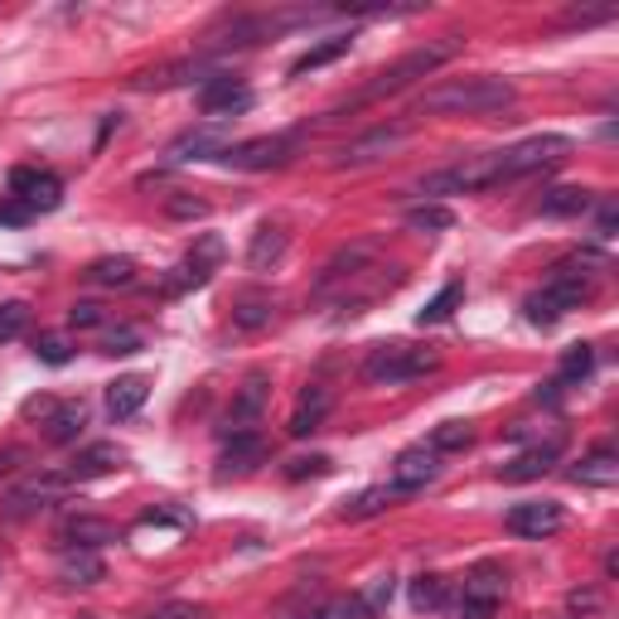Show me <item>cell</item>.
I'll return each mask as SVG.
<instances>
[{"label": "cell", "instance_id": "1", "mask_svg": "<svg viewBox=\"0 0 619 619\" xmlns=\"http://www.w3.org/2000/svg\"><path fill=\"white\" fill-rule=\"evenodd\" d=\"M518 102V88L508 78H445L417 97V117H484V112H504Z\"/></svg>", "mask_w": 619, "mask_h": 619}, {"label": "cell", "instance_id": "2", "mask_svg": "<svg viewBox=\"0 0 619 619\" xmlns=\"http://www.w3.org/2000/svg\"><path fill=\"white\" fill-rule=\"evenodd\" d=\"M465 48V40H455V34H445V40H427L421 48H411V54H402L397 64H387L383 73H373V82H363V88L349 97V107L344 112H358V107H368V102H383V97H397V92H407L411 82H421V78H431L435 68H445L451 58Z\"/></svg>", "mask_w": 619, "mask_h": 619}, {"label": "cell", "instance_id": "3", "mask_svg": "<svg viewBox=\"0 0 619 619\" xmlns=\"http://www.w3.org/2000/svg\"><path fill=\"white\" fill-rule=\"evenodd\" d=\"M590 290H596V266H586V272H581V262H562V266L552 272V281L542 286V290H532V296L523 300L528 324H538V330H552L562 314H572V310L586 306Z\"/></svg>", "mask_w": 619, "mask_h": 619}, {"label": "cell", "instance_id": "4", "mask_svg": "<svg viewBox=\"0 0 619 619\" xmlns=\"http://www.w3.org/2000/svg\"><path fill=\"white\" fill-rule=\"evenodd\" d=\"M572 151H576V141L556 136V131L528 136V141L508 145V151H494V189L513 185V179H523V175H538V169H548V165H562Z\"/></svg>", "mask_w": 619, "mask_h": 619}, {"label": "cell", "instance_id": "5", "mask_svg": "<svg viewBox=\"0 0 619 619\" xmlns=\"http://www.w3.org/2000/svg\"><path fill=\"white\" fill-rule=\"evenodd\" d=\"M441 368V354L435 349H411V344H378L368 358H363V383L373 387H402L417 383L427 373Z\"/></svg>", "mask_w": 619, "mask_h": 619}, {"label": "cell", "instance_id": "6", "mask_svg": "<svg viewBox=\"0 0 619 619\" xmlns=\"http://www.w3.org/2000/svg\"><path fill=\"white\" fill-rule=\"evenodd\" d=\"M407 136H411L407 121H383V126H373V131H363V136L339 145V151H334V165H339V169H358V165L387 161L397 145H407Z\"/></svg>", "mask_w": 619, "mask_h": 619}, {"label": "cell", "instance_id": "7", "mask_svg": "<svg viewBox=\"0 0 619 619\" xmlns=\"http://www.w3.org/2000/svg\"><path fill=\"white\" fill-rule=\"evenodd\" d=\"M218 266H223V237L203 233V237L189 247V257L175 266V276L165 281V296H179V290H199V286H209Z\"/></svg>", "mask_w": 619, "mask_h": 619}, {"label": "cell", "instance_id": "8", "mask_svg": "<svg viewBox=\"0 0 619 619\" xmlns=\"http://www.w3.org/2000/svg\"><path fill=\"white\" fill-rule=\"evenodd\" d=\"M290 155H296V136H252V141H237V145H228L218 161H223L228 169H276V165H286Z\"/></svg>", "mask_w": 619, "mask_h": 619}, {"label": "cell", "instance_id": "9", "mask_svg": "<svg viewBox=\"0 0 619 619\" xmlns=\"http://www.w3.org/2000/svg\"><path fill=\"white\" fill-rule=\"evenodd\" d=\"M252 107V88L242 78H233V73H213L209 82H199V112L209 121H223L228 117H242Z\"/></svg>", "mask_w": 619, "mask_h": 619}, {"label": "cell", "instance_id": "10", "mask_svg": "<svg viewBox=\"0 0 619 619\" xmlns=\"http://www.w3.org/2000/svg\"><path fill=\"white\" fill-rule=\"evenodd\" d=\"M10 194L24 203V209L40 213H54L58 203H64V179L54 175V169H34V165H20L10 169Z\"/></svg>", "mask_w": 619, "mask_h": 619}, {"label": "cell", "instance_id": "11", "mask_svg": "<svg viewBox=\"0 0 619 619\" xmlns=\"http://www.w3.org/2000/svg\"><path fill=\"white\" fill-rule=\"evenodd\" d=\"M504 528L513 532V538H528V542H542L552 538V532L566 528V508L552 504V499H528V504H513L504 518Z\"/></svg>", "mask_w": 619, "mask_h": 619}, {"label": "cell", "instance_id": "12", "mask_svg": "<svg viewBox=\"0 0 619 619\" xmlns=\"http://www.w3.org/2000/svg\"><path fill=\"white\" fill-rule=\"evenodd\" d=\"M441 479V455L431 451V445H411V451L397 455V465H393V484L387 489L402 499V494H421L427 484Z\"/></svg>", "mask_w": 619, "mask_h": 619}, {"label": "cell", "instance_id": "13", "mask_svg": "<svg viewBox=\"0 0 619 619\" xmlns=\"http://www.w3.org/2000/svg\"><path fill=\"white\" fill-rule=\"evenodd\" d=\"M504 600V576L494 566H479V572L465 576V596L455 605V619H494Z\"/></svg>", "mask_w": 619, "mask_h": 619}, {"label": "cell", "instance_id": "14", "mask_svg": "<svg viewBox=\"0 0 619 619\" xmlns=\"http://www.w3.org/2000/svg\"><path fill=\"white\" fill-rule=\"evenodd\" d=\"M194 78H203V82L213 78L209 58L194 54V58H175V64H161V68H145L131 78V88L136 92H165V88H185V82H194Z\"/></svg>", "mask_w": 619, "mask_h": 619}, {"label": "cell", "instance_id": "15", "mask_svg": "<svg viewBox=\"0 0 619 619\" xmlns=\"http://www.w3.org/2000/svg\"><path fill=\"white\" fill-rule=\"evenodd\" d=\"M266 402H272V373L266 368H252L247 378H242L237 387V397H233V407H228V427L233 431H247L252 421L266 411Z\"/></svg>", "mask_w": 619, "mask_h": 619}, {"label": "cell", "instance_id": "16", "mask_svg": "<svg viewBox=\"0 0 619 619\" xmlns=\"http://www.w3.org/2000/svg\"><path fill=\"white\" fill-rule=\"evenodd\" d=\"M228 151V126L223 121H209L199 131H185L175 145H169V165H189V161H218Z\"/></svg>", "mask_w": 619, "mask_h": 619}, {"label": "cell", "instance_id": "17", "mask_svg": "<svg viewBox=\"0 0 619 619\" xmlns=\"http://www.w3.org/2000/svg\"><path fill=\"white\" fill-rule=\"evenodd\" d=\"M58 542H64L68 552H97V548H107V542H117V528L107 523V518L78 513V518H68V523L58 528Z\"/></svg>", "mask_w": 619, "mask_h": 619}, {"label": "cell", "instance_id": "18", "mask_svg": "<svg viewBox=\"0 0 619 619\" xmlns=\"http://www.w3.org/2000/svg\"><path fill=\"white\" fill-rule=\"evenodd\" d=\"M68 484H73V479L64 475V469H58V475H40V479H30L24 489L10 494V508H5V513H10V518H30L34 508H48V504H54L58 494L68 489Z\"/></svg>", "mask_w": 619, "mask_h": 619}, {"label": "cell", "instance_id": "19", "mask_svg": "<svg viewBox=\"0 0 619 619\" xmlns=\"http://www.w3.org/2000/svg\"><path fill=\"white\" fill-rule=\"evenodd\" d=\"M590 209H596V189H586V185H556L538 199L542 218H581Z\"/></svg>", "mask_w": 619, "mask_h": 619}, {"label": "cell", "instance_id": "20", "mask_svg": "<svg viewBox=\"0 0 619 619\" xmlns=\"http://www.w3.org/2000/svg\"><path fill=\"white\" fill-rule=\"evenodd\" d=\"M572 484H586V489H610V484H619L615 445H596L590 455H581V465H572Z\"/></svg>", "mask_w": 619, "mask_h": 619}, {"label": "cell", "instance_id": "21", "mask_svg": "<svg viewBox=\"0 0 619 619\" xmlns=\"http://www.w3.org/2000/svg\"><path fill=\"white\" fill-rule=\"evenodd\" d=\"M266 460V441L257 431H233V441H228V451H223V460H218V475H247V469H257Z\"/></svg>", "mask_w": 619, "mask_h": 619}, {"label": "cell", "instance_id": "22", "mask_svg": "<svg viewBox=\"0 0 619 619\" xmlns=\"http://www.w3.org/2000/svg\"><path fill=\"white\" fill-rule=\"evenodd\" d=\"M121 445H112V441H97V445H88L73 465L64 469V475L73 479V484H82V479H102V475H112V469H121Z\"/></svg>", "mask_w": 619, "mask_h": 619}, {"label": "cell", "instance_id": "23", "mask_svg": "<svg viewBox=\"0 0 619 619\" xmlns=\"http://www.w3.org/2000/svg\"><path fill=\"white\" fill-rule=\"evenodd\" d=\"M330 387H306L300 393V402H296V411H290V421H286V431L290 435H310V431H320V421L330 417Z\"/></svg>", "mask_w": 619, "mask_h": 619}, {"label": "cell", "instance_id": "24", "mask_svg": "<svg viewBox=\"0 0 619 619\" xmlns=\"http://www.w3.org/2000/svg\"><path fill=\"white\" fill-rule=\"evenodd\" d=\"M562 460V441H548V445H538V451H523L518 460H508L504 465V479L508 484H528V479H542L548 469Z\"/></svg>", "mask_w": 619, "mask_h": 619}, {"label": "cell", "instance_id": "25", "mask_svg": "<svg viewBox=\"0 0 619 619\" xmlns=\"http://www.w3.org/2000/svg\"><path fill=\"white\" fill-rule=\"evenodd\" d=\"M145 397H151V383H145L141 373H131V378H117L107 387V411H112V421H126L145 407Z\"/></svg>", "mask_w": 619, "mask_h": 619}, {"label": "cell", "instance_id": "26", "mask_svg": "<svg viewBox=\"0 0 619 619\" xmlns=\"http://www.w3.org/2000/svg\"><path fill=\"white\" fill-rule=\"evenodd\" d=\"M82 427H88V407L82 402H58L54 417L44 421V441L48 445H73L82 435Z\"/></svg>", "mask_w": 619, "mask_h": 619}, {"label": "cell", "instance_id": "27", "mask_svg": "<svg viewBox=\"0 0 619 619\" xmlns=\"http://www.w3.org/2000/svg\"><path fill=\"white\" fill-rule=\"evenodd\" d=\"M286 228L281 223H262L257 233H252V247H247V266L252 272H266V266H276L281 262V252H286Z\"/></svg>", "mask_w": 619, "mask_h": 619}, {"label": "cell", "instance_id": "28", "mask_svg": "<svg viewBox=\"0 0 619 619\" xmlns=\"http://www.w3.org/2000/svg\"><path fill=\"white\" fill-rule=\"evenodd\" d=\"M349 48H354V40L349 34H330V40H320V44H310L306 54L290 64V78H306V73H314V68H330L334 58H344Z\"/></svg>", "mask_w": 619, "mask_h": 619}, {"label": "cell", "instance_id": "29", "mask_svg": "<svg viewBox=\"0 0 619 619\" xmlns=\"http://www.w3.org/2000/svg\"><path fill=\"white\" fill-rule=\"evenodd\" d=\"M88 281L92 286H112V290H131L136 286V262L131 257H97L88 266Z\"/></svg>", "mask_w": 619, "mask_h": 619}, {"label": "cell", "instance_id": "30", "mask_svg": "<svg viewBox=\"0 0 619 619\" xmlns=\"http://www.w3.org/2000/svg\"><path fill=\"white\" fill-rule=\"evenodd\" d=\"M58 576H64L68 586H97V581L107 576V566L97 552H68L64 562H58Z\"/></svg>", "mask_w": 619, "mask_h": 619}, {"label": "cell", "instance_id": "31", "mask_svg": "<svg viewBox=\"0 0 619 619\" xmlns=\"http://www.w3.org/2000/svg\"><path fill=\"white\" fill-rule=\"evenodd\" d=\"M460 300H465V286H460V281L441 286V290H435V296L427 300V306L417 310V324H421V330H427V324H445V320H451V314L460 310Z\"/></svg>", "mask_w": 619, "mask_h": 619}, {"label": "cell", "instance_id": "32", "mask_svg": "<svg viewBox=\"0 0 619 619\" xmlns=\"http://www.w3.org/2000/svg\"><path fill=\"white\" fill-rule=\"evenodd\" d=\"M407 228L411 233H451L455 213L445 203H417V209H407Z\"/></svg>", "mask_w": 619, "mask_h": 619}, {"label": "cell", "instance_id": "33", "mask_svg": "<svg viewBox=\"0 0 619 619\" xmlns=\"http://www.w3.org/2000/svg\"><path fill=\"white\" fill-rule=\"evenodd\" d=\"M272 296H257V290H252V296H242L237 306H233V324L237 330H262V324H272Z\"/></svg>", "mask_w": 619, "mask_h": 619}, {"label": "cell", "instance_id": "34", "mask_svg": "<svg viewBox=\"0 0 619 619\" xmlns=\"http://www.w3.org/2000/svg\"><path fill=\"white\" fill-rule=\"evenodd\" d=\"M469 441H475L469 421H441V427L431 431V451H435V455H455V451H465Z\"/></svg>", "mask_w": 619, "mask_h": 619}, {"label": "cell", "instance_id": "35", "mask_svg": "<svg viewBox=\"0 0 619 619\" xmlns=\"http://www.w3.org/2000/svg\"><path fill=\"white\" fill-rule=\"evenodd\" d=\"M165 218H175V223H194V218H209L213 203L199 199V194H165Z\"/></svg>", "mask_w": 619, "mask_h": 619}, {"label": "cell", "instance_id": "36", "mask_svg": "<svg viewBox=\"0 0 619 619\" xmlns=\"http://www.w3.org/2000/svg\"><path fill=\"white\" fill-rule=\"evenodd\" d=\"M590 368H596V349L590 344H572L562 354V373H556V383H581V378H590Z\"/></svg>", "mask_w": 619, "mask_h": 619}, {"label": "cell", "instance_id": "37", "mask_svg": "<svg viewBox=\"0 0 619 619\" xmlns=\"http://www.w3.org/2000/svg\"><path fill=\"white\" fill-rule=\"evenodd\" d=\"M306 619H373V615H368V605H363V596H334Z\"/></svg>", "mask_w": 619, "mask_h": 619}, {"label": "cell", "instance_id": "38", "mask_svg": "<svg viewBox=\"0 0 619 619\" xmlns=\"http://www.w3.org/2000/svg\"><path fill=\"white\" fill-rule=\"evenodd\" d=\"M445 600V576H417L411 581V610H435Z\"/></svg>", "mask_w": 619, "mask_h": 619}, {"label": "cell", "instance_id": "39", "mask_svg": "<svg viewBox=\"0 0 619 619\" xmlns=\"http://www.w3.org/2000/svg\"><path fill=\"white\" fill-rule=\"evenodd\" d=\"M393 499H397V494L387 489V484H383V489H363L358 499L344 508V518H373V513H383V508L393 504Z\"/></svg>", "mask_w": 619, "mask_h": 619}, {"label": "cell", "instance_id": "40", "mask_svg": "<svg viewBox=\"0 0 619 619\" xmlns=\"http://www.w3.org/2000/svg\"><path fill=\"white\" fill-rule=\"evenodd\" d=\"M24 324H30V306H24V300H5V306H0V344L20 339Z\"/></svg>", "mask_w": 619, "mask_h": 619}, {"label": "cell", "instance_id": "41", "mask_svg": "<svg viewBox=\"0 0 619 619\" xmlns=\"http://www.w3.org/2000/svg\"><path fill=\"white\" fill-rule=\"evenodd\" d=\"M136 349H141V330H126V324L102 339V354H112V358H126V354H136Z\"/></svg>", "mask_w": 619, "mask_h": 619}, {"label": "cell", "instance_id": "42", "mask_svg": "<svg viewBox=\"0 0 619 619\" xmlns=\"http://www.w3.org/2000/svg\"><path fill=\"white\" fill-rule=\"evenodd\" d=\"M34 358H40V363H48V368H64V363L73 358V349H68L58 334H44L40 344H34Z\"/></svg>", "mask_w": 619, "mask_h": 619}, {"label": "cell", "instance_id": "43", "mask_svg": "<svg viewBox=\"0 0 619 619\" xmlns=\"http://www.w3.org/2000/svg\"><path fill=\"white\" fill-rule=\"evenodd\" d=\"M330 475V455H300L286 465V479H320Z\"/></svg>", "mask_w": 619, "mask_h": 619}, {"label": "cell", "instance_id": "44", "mask_svg": "<svg viewBox=\"0 0 619 619\" xmlns=\"http://www.w3.org/2000/svg\"><path fill=\"white\" fill-rule=\"evenodd\" d=\"M68 324L73 330H97V324H107V310L97 306V300H78V306L68 310Z\"/></svg>", "mask_w": 619, "mask_h": 619}, {"label": "cell", "instance_id": "45", "mask_svg": "<svg viewBox=\"0 0 619 619\" xmlns=\"http://www.w3.org/2000/svg\"><path fill=\"white\" fill-rule=\"evenodd\" d=\"M209 610L203 605H194V600H169V605H155L145 619H203Z\"/></svg>", "mask_w": 619, "mask_h": 619}, {"label": "cell", "instance_id": "46", "mask_svg": "<svg viewBox=\"0 0 619 619\" xmlns=\"http://www.w3.org/2000/svg\"><path fill=\"white\" fill-rule=\"evenodd\" d=\"M24 223H34V209H24L15 194H5L0 199V228H24Z\"/></svg>", "mask_w": 619, "mask_h": 619}, {"label": "cell", "instance_id": "47", "mask_svg": "<svg viewBox=\"0 0 619 619\" xmlns=\"http://www.w3.org/2000/svg\"><path fill=\"white\" fill-rule=\"evenodd\" d=\"M393 590H397V581H393V576H378V581H373V590L363 596V605H368V615H383L387 605H393Z\"/></svg>", "mask_w": 619, "mask_h": 619}, {"label": "cell", "instance_id": "48", "mask_svg": "<svg viewBox=\"0 0 619 619\" xmlns=\"http://www.w3.org/2000/svg\"><path fill=\"white\" fill-rule=\"evenodd\" d=\"M605 20H615V5H596V10H572L562 24L566 30H590V24H605Z\"/></svg>", "mask_w": 619, "mask_h": 619}, {"label": "cell", "instance_id": "49", "mask_svg": "<svg viewBox=\"0 0 619 619\" xmlns=\"http://www.w3.org/2000/svg\"><path fill=\"white\" fill-rule=\"evenodd\" d=\"M566 610H572V615H581V619L600 615V590H596V586H586V590H572V600H566Z\"/></svg>", "mask_w": 619, "mask_h": 619}, {"label": "cell", "instance_id": "50", "mask_svg": "<svg viewBox=\"0 0 619 619\" xmlns=\"http://www.w3.org/2000/svg\"><path fill=\"white\" fill-rule=\"evenodd\" d=\"M54 407H58L54 397H30V402H24V417H44L48 421V417H54Z\"/></svg>", "mask_w": 619, "mask_h": 619}, {"label": "cell", "instance_id": "51", "mask_svg": "<svg viewBox=\"0 0 619 619\" xmlns=\"http://www.w3.org/2000/svg\"><path fill=\"white\" fill-rule=\"evenodd\" d=\"M596 233H600V237L615 233V199H600V223H596Z\"/></svg>", "mask_w": 619, "mask_h": 619}, {"label": "cell", "instance_id": "52", "mask_svg": "<svg viewBox=\"0 0 619 619\" xmlns=\"http://www.w3.org/2000/svg\"><path fill=\"white\" fill-rule=\"evenodd\" d=\"M20 460H24V451H15V445H10V451H0V475H10V469H20Z\"/></svg>", "mask_w": 619, "mask_h": 619}]
</instances>
